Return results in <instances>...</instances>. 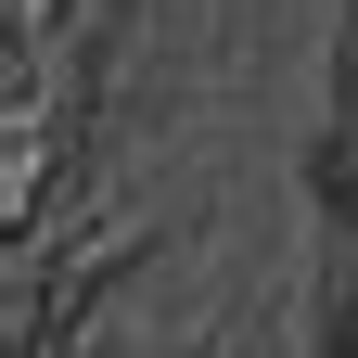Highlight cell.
<instances>
[{"mask_svg": "<svg viewBox=\"0 0 358 358\" xmlns=\"http://www.w3.org/2000/svg\"><path fill=\"white\" fill-rule=\"evenodd\" d=\"M320 179H333V205H345V231H358V115H345V141H333V166H320Z\"/></svg>", "mask_w": 358, "mask_h": 358, "instance_id": "obj_1", "label": "cell"}]
</instances>
